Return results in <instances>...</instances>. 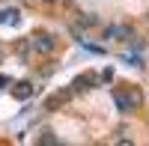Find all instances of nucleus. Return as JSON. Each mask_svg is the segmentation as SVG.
<instances>
[{
    "instance_id": "39448f33",
    "label": "nucleus",
    "mask_w": 149,
    "mask_h": 146,
    "mask_svg": "<svg viewBox=\"0 0 149 146\" xmlns=\"http://www.w3.org/2000/svg\"><path fill=\"white\" fill-rule=\"evenodd\" d=\"M81 24H84V27H95L98 18H95V15H84V18H81Z\"/></svg>"
},
{
    "instance_id": "f257e3e1",
    "label": "nucleus",
    "mask_w": 149,
    "mask_h": 146,
    "mask_svg": "<svg viewBox=\"0 0 149 146\" xmlns=\"http://www.w3.org/2000/svg\"><path fill=\"white\" fill-rule=\"evenodd\" d=\"M30 45H33V51H39V54H54L57 51V39L51 33H36L30 39Z\"/></svg>"
},
{
    "instance_id": "423d86ee",
    "label": "nucleus",
    "mask_w": 149,
    "mask_h": 146,
    "mask_svg": "<svg viewBox=\"0 0 149 146\" xmlns=\"http://www.w3.org/2000/svg\"><path fill=\"white\" fill-rule=\"evenodd\" d=\"M42 3H48V6H51V3H57V0H42Z\"/></svg>"
},
{
    "instance_id": "f03ea898",
    "label": "nucleus",
    "mask_w": 149,
    "mask_h": 146,
    "mask_svg": "<svg viewBox=\"0 0 149 146\" xmlns=\"http://www.w3.org/2000/svg\"><path fill=\"white\" fill-rule=\"evenodd\" d=\"M113 102H116V107H119V113H131L134 107L140 104V92H134V90H131L128 95H125V92H113Z\"/></svg>"
},
{
    "instance_id": "0eeeda50",
    "label": "nucleus",
    "mask_w": 149,
    "mask_h": 146,
    "mask_svg": "<svg viewBox=\"0 0 149 146\" xmlns=\"http://www.w3.org/2000/svg\"><path fill=\"white\" fill-rule=\"evenodd\" d=\"M0 57H3V51H0Z\"/></svg>"
},
{
    "instance_id": "7ed1b4c3",
    "label": "nucleus",
    "mask_w": 149,
    "mask_h": 146,
    "mask_svg": "<svg viewBox=\"0 0 149 146\" xmlns=\"http://www.w3.org/2000/svg\"><path fill=\"white\" fill-rule=\"evenodd\" d=\"M74 92H84V90H93L95 87V75H81V78H74Z\"/></svg>"
},
{
    "instance_id": "20e7f679",
    "label": "nucleus",
    "mask_w": 149,
    "mask_h": 146,
    "mask_svg": "<svg viewBox=\"0 0 149 146\" xmlns=\"http://www.w3.org/2000/svg\"><path fill=\"white\" fill-rule=\"evenodd\" d=\"M12 95L24 102V99H30V95H33V87H30L27 81H21V83H15V87H12Z\"/></svg>"
},
{
    "instance_id": "6e6552de",
    "label": "nucleus",
    "mask_w": 149,
    "mask_h": 146,
    "mask_svg": "<svg viewBox=\"0 0 149 146\" xmlns=\"http://www.w3.org/2000/svg\"><path fill=\"white\" fill-rule=\"evenodd\" d=\"M146 18H149V15H146Z\"/></svg>"
}]
</instances>
